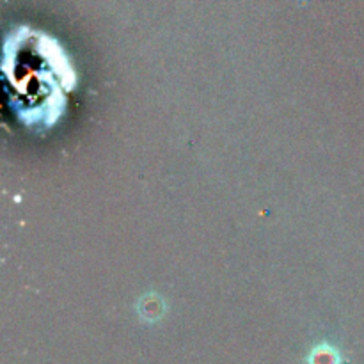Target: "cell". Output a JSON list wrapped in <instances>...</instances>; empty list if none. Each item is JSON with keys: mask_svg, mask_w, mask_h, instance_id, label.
Wrapping results in <instances>:
<instances>
[{"mask_svg": "<svg viewBox=\"0 0 364 364\" xmlns=\"http://www.w3.org/2000/svg\"><path fill=\"white\" fill-rule=\"evenodd\" d=\"M311 364H338L336 355L331 350H316L315 358L311 359Z\"/></svg>", "mask_w": 364, "mask_h": 364, "instance_id": "cell-1", "label": "cell"}]
</instances>
